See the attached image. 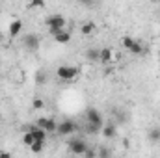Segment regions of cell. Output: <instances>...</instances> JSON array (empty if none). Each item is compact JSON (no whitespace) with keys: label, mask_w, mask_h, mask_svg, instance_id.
<instances>
[{"label":"cell","mask_w":160,"mask_h":158,"mask_svg":"<svg viewBox=\"0 0 160 158\" xmlns=\"http://www.w3.org/2000/svg\"><path fill=\"white\" fill-rule=\"evenodd\" d=\"M80 69L78 67H75V65H60L58 69H56V75H58V78L60 80H65V82H69V80H75L78 77Z\"/></svg>","instance_id":"obj_1"},{"label":"cell","mask_w":160,"mask_h":158,"mask_svg":"<svg viewBox=\"0 0 160 158\" xmlns=\"http://www.w3.org/2000/svg\"><path fill=\"white\" fill-rule=\"evenodd\" d=\"M47 26H48V34L50 36H56L60 30L65 28V19L62 15H50L47 19Z\"/></svg>","instance_id":"obj_2"},{"label":"cell","mask_w":160,"mask_h":158,"mask_svg":"<svg viewBox=\"0 0 160 158\" xmlns=\"http://www.w3.org/2000/svg\"><path fill=\"white\" fill-rule=\"evenodd\" d=\"M88 147H89V143L86 140H80V138L69 141V153H73L77 156H84V153L88 151Z\"/></svg>","instance_id":"obj_3"},{"label":"cell","mask_w":160,"mask_h":158,"mask_svg":"<svg viewBox=\"0 0 160 158\" xmlns=\"http://www.w3.org/2000/svg\"><path fill=\"white\" fill-rule=\"evenodd\" d=\"M77 130V123L75 121H71V119H65V121H62L60 125H58V134H62V136H71L73 132Z\"/></svg>","instance_id":"obj_4"},{"label":"cell","mask_w":160,"mask_h":158,"mask_svg":"<svg viewBox=\"0 0 160 158\" xmlns=\"http://www.w3.org/2000/svg\"><path fill=\"white\" fill-rule=\"evenodd\" d=\"M22 43H24V47L28 48V50H32V52H36L38 48H39L41 41L38 36H34V34H28V36H24L22 37Z\"/></svg>","instance_id":"obj_5"},{"label":"cell","mask_w":160,"mask_h":158,"mask_svg":"<svg viewBox=\"0 0 160 158\" xmlns=\"http://www.w3.org/2000/svg\"><path fill=\"white\" fill-rule=\"evenodd\" d=\"M86 117H88V123H93L95 126H99V128H102V117H101V114H99V110H95V108H89L88 112H86Z\"/></svg>","instance_id":"obj_6"},{"label":"cell","mask_w":160,"mask_h":158,"mask_svg":"<svg viewBox=\"0 0 160 158\" xmlns=\"http://www.w3.org/2000/svg\"><path fill=\"white\" fill-rule=\"evenodd\" d=\"M38 126L45 128L47 132H56V130H58V123H56L52 117H41V119H38Z\"/></svg>","instance_id":"obj_7"},{"label":"cell","mask_w":160,"mask_h":158,"mask_svg":"<svg viewBox=\"0 0 160 158\" xmlns=\"http://www.w3.org/2000/svg\"><path fill=\"white\" fill-rule=\"evenodd\" d=\"M102 136L106 138V140H112V138H116V134H118V126H116V123H106V125H102Z\"/></svg>","instance_id":"obj_8"},{"label":"cell","mask_w":160,"mask_h":158,"mask_svg":"<svg viewBox=\"0 0 160 158\" xmlns=\"http://www.w3.org/2000/svg\"><path fill=\"white\" fill-rule=\"evenodd\" d=\"M21 30H22V21H19V19L11 21V24H9V37H17L21 34Z\"/></svg>","instance_id":"obj_9"},{"label":"cell","mask_w":160,"mask_h":158,"mask_svg":"<svg viewBox=\"0 0 160 158\" xmlns=\"http://www.w3.org/2000/svg\"><path fill=\"white\" fill-rule=\"evenodd\" d=\"M52 37H54L56 43H60V45H67V43L71 41V34L65 32V28H63V30H60V32H58L56 36H52Z\"/></svg>","instance_id":"obj_10"},{"label":"cell","mask_w":160,"mask_h":158,"mask_svg":"<svg viewBox=\"0 0 160 158\" xmlns=\"http://www.w3.org/2000/svg\"><path fill=\"white\" fill-rule=\"evenodd\" d=\"M112 54H114V52H112L110 48H101V50H99V62H102V63H110L112 58H114Z\"/></svg>","instance_id":"obj_11"},{"label":"cell","mask_w":160,"mask_h":158,"mask_svg":"<svg viewBox=\"0 0 160 158\" xmlns=\"http://www.w3.org/2000/svg\"><path fill=\"white\" fill-rule=\"evenodd\" d=\"M147 138H149V141H153V143L160 141V128H151V130L147 132Z\"/></svg>","instance_id":"obj_12"},{"label":"cell","mask_w":160,"mask_h":158,"mask_svg":"<svg viewBox=\"0 0 160 158\" xmlns=\"http://www.w3.org/2000/svg\"><path fill=\"white\" fill-rule=\"evenodd\" d=\"M130 52H132L134 56H140V54H143V45L140 43V39L134 41V45L130 47Z\"/></svg>","instance_id":"obj_13"},{"label":"cell","mask_w":160,"mask_h":158,"mask_svg":"<svg viewBox=\"0 0 160 158\" xmlns=\"http://www.w3.org/2000/svg\"><path fill=\"white\" fill-rule=\"evenodd\" d=\"M80 32H82L84 36H89V34H93V32H95V22H86V24H82Z\"/></svg>","instance_id":"obj_14"},{"label":"cell","mask_w":160,"mask_h":158,"mask_svg":"<svg viewBox=\"0 0 160 158\" xmlns=\"http://www.w3.org/2000/svg\"><path fill=\"white\" fill-rule=\"evenodd\" d=\"M86 58H88L89 62H97V60H99V50H97V48H88V50H86Z\"/></svg>","instance_id":"obj_15"},{"label":"cell","mask_w":160,"mask_h":158,"mask_svg":"<svg viewBox=\"0 0 160 158\" xmlns=\"http://www.w3.org/2000/svg\"><path fill=\"white\" fill-rule=\"evenodd\" d=\"M34 141H36V140H34V134H32L30 130H24V136H22V143H24L26 147H30Z\"/></svg>","instance_id":"obj_16"},{"label":"cell","mask_w":160,"mask_h":158,"mask_svg":"<svg viewBox=\"0 0 160 158\" xmlns=\"http://www.w3.org/2000/svg\"><path fill=\"white\" fill-rule=\"evenodd\" d=\"M43 147H45V141H39V140H36V141L30 145V151H32V153H36V155H39L41 151H43Z\"/></svg>","instance_id":"obj_17"},{"label":"cell","mask_w":160,"mask_h":158,"mask_svg":"<svg viewBox=\"0 0 160 158\" xmlns=\"http://www.w3.org/2000/svg\"><path fill=\"white\" fill-rule=\"evenodd\" d=\"M45 82H47V73H45V71H38V73H36V84H38V86H43Z\"/></svg>","instance_id":"obj_18"},{"label":"cell","mask_w":160,"mask_h":158,"mask_svg":"<svg viewBox=\"0 0 160 158\" xmlns=\"http://www.w3.org/2000/svg\"><path fill=\"white\" fill-rule=\"evenodd\" d=\"M134 37H130V36H125V37H123V47H125V48H127V50H130V47H132V45H134Z\"/></svg>","instance_id":"obj_19"},{"label":"cell","mask_w":160,"mask_h":158,"mask_svg":"<svg viewBox=\"0 0 160 158\" xmlns=\"http://www.w3.org/2000/svg\"><path fill=\"white\" fill-rule=\"evenodd\" d=\"M28 7H30V9H34V7H39V9H43V7H45V0H32Z\"/></svg>","instance_id":"obj_20"},{"label":"cell","mask_w":160,"mask_h":158,"mask_svg":"<svg viewBox=\"0 0 160 158\" xmlns=\"http://www.w3.org/2000/svg\"><path fill=\"white\" fill-rule=\"evenodd\" d=\"M99 130H101V128H99V126H95L93 123H88V126H86V132H88V134H97Z\"/></svg>","instance_id":"obj_21"},{"label":"cell","mask_w":160,"mask_h":158,"mask_svg":"<svg viewBox=\"0 0 160 158\" xmlns=\"http://www.w3.org/2000/svg\"><path fill=\"white\" fill-rule=\"evenodd\" d=\"M110 155H112V151L106 149V147H102V149L97 151V156H101V158H106V156H110Z\"/></svg>","instance_id":"obj_22"},{"label":"cell","mask_w":160,"mask_h":158,"mask_svg":"<svg viewBox=\"0 0 160 158\" xmlns=\"http://www.w3.org/2000/svg\"><path fill=\"white\" fill-rule=\"evenodd\" d=\"M32 106H34L36 110H41V108L45 106V102H43V99H34V102H32Z\"/></svg>","instance_id":"obj_23"},{"label":"cell","mask_w":160,"mask_h":158,"mask_svg":"<svg viewBox=\"0 0 160 158\" xmlns=\"http://www.w3.org/2000/svg\"><path fill=\"white\" fill-rule=\"evenodd\" d=\"M84 156H88V158H93V156H97V151H93V149H89V147H88V151L84 153Z\"/></svg>","instance_id":"obj_24"},{"label":"cell","mask_w":160,"mask_h":158,"mask_svg":"<svg viewBox=\"0 0 160 158\" xmlns=\"http://www.w3.org/2000/svg\"><path fill=\"white\" fill-rule=\"evenodd\" d=\"M78 2H82V4H86V6H89V4H93V0H78Z\"/></svg>","instance_id":"obj_25"},{"label":"cell","mask_w":160,"mask_h":158,"mask_svg":"<svg viewBox=\"0 0 160 158\" xmlns=\"http://www.w3.org/2000/svg\"><path fill=\"white\" fill-rule=\"evenodd\" d=\"M2 39H4V37H2V34H0V43H2Z\"/></svg>","instance_id":"obj_26"},{"label":"cell","mask_w":160,"mask_h":158,"mask_svg":"<svg viewBox=\"0 0 160 158\" xmlns=\"http://www.w3.org/2000/svg\"><path fill=\"white\" fill-rule=\"evenodd\" d=\"M158 56H160V50H158Z\"/></svg>","instance_id":"obj_27"}]
</instances>
